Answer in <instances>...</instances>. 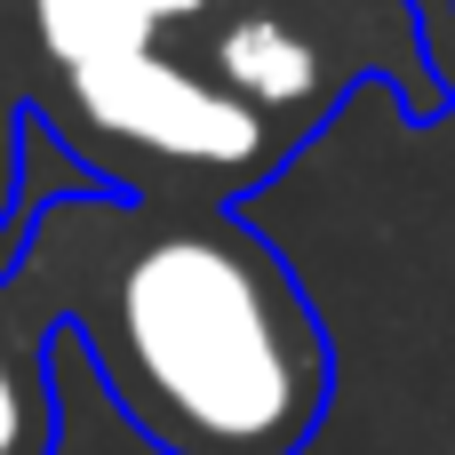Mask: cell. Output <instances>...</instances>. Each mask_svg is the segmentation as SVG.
I'll return each mask as SVG.
<instances>
[{"label":"cell","instance_id":"5b68a950","mask_svg":"<svg viewBox=\"0 0 455 455\" xmlns=\"http://www.w3.org/2000/svg\"><path fill=\"white\" fill-rule=\"evenodd\" d=\"M48 448V392L40 368L0 336V455H40Z\"/></svg>","mask_w":455,"mask_h":455},{"label":"cell","instance_id":"3957f363","mask_svg":"<svg viewBox=\"0 0 455 455\" xmlns=\"http://www.w3.org/2000/svg\"><path fill=\"white\" fill-rule=\"evenodd\" d=\"M216 80L248 96L256 112H288L320 96V48L280 16H232L216 32Z\"/></svg>","mask_w":455,"mask_h":455},{"label":"cell","instance_id":"277c9868","mask_svg":"<svg viewBox=\"0 0 455 455\" xmlns=\"http://www.w3.org/2000/svg\"><path fill=\"white\" fill-rule=\"evenodd\" d=\"M32 32L64 72H88L112 56H144L160 16L152 0H32Z\"/></svg>","mask_w":455,"mask_h":455},{"label":"cell","instance_id":"8992f818","mask_svg":"<svg viewBox=\"0 0 455 455\" xmlns=\"http://www.w3.org/2000/svg\"><path fill=\"white\" fill-rule=\"evenodd\" d=\"M200 8H208V0H152V16H160V24H184V16H200Z\"/></svg>","mask_w":455,"mask_h":455},{"label":"cell","instance_id":"7a4b0ae2","mask_svg":"<svg viewBox=\"0 0 455 455\" xmlns=\"http://www.w3.org/2000/svg\"><path fill=\"white\" fill-rule=\"evenodd\" d=\"M64 80H72V104H80V120L96 136L136 144V152H152L168 168L240 176V168L272 160V120L248 96H232L224 80H200L160 48L88 64V72H64Z\"/></svg>","mask_w":455,"mask_h":455},{"label":"cell","instance_id":"6da1fadb","mask_svg":"<svg viewBox=\"0 0 455 455\" xmlns=\"http://www.w3.org/2000/svg\"><path fill=\"white\" fill-rule=\"evenodd\" d=\"M96 360L168 455H296L328 408V336L232 216H152L96 288Z\"/></svg>","mask_w":455,"mask_h":455}]
</instances>
